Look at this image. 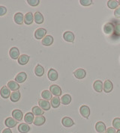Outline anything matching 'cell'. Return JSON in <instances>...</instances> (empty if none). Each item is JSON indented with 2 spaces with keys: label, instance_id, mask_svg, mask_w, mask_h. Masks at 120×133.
I'll return each instance as SVG.
<instances>
[{
  "label": "cell",
  "instance_id": "1",
  "mask_svg": "<svg viewBox=\"0 0 120 133\" xmlns=\"http://www.w3.org/2000/svg\"><path fill=\"white\" fill-rule=\"evenodd\" d=\"M50 91L55 97H59L62 95V89L59 85H53L50 87Z\"/></svg>",
  "mask_w": 120,
  "mask_h": 133
},
{
  "label": "cell",
  "instance_id": "2",
  "mask_svg": "<svg viewBox=\"0 0 120 133\" xmlns=\"http://www.w3.org/2000/svg\"><path fill=\"white\" fill-rule=\"evenodd\" d=\"M74 76L78 79H84L86 76V70L82 69V68H79L77 69L74 72Z\"/></svg>",
  "mask_w": 120,
  "mask_h": 133
},
{
  "label": "cell",
  "instance_id": "3",
  "mask_svg": "<svg viewBox=\"0 0 120 133\" xmlns=\"http://www.w3.org/2000/svg\"><path fill=\"white\" fill-rule=\"evenodd\" d=\"M115 30V25L112 23H108L104 26V31L107 35H112Z\"/></svg>",
  "mask_w": 120,
  "mask_h": 133
},
{
  "label": "cell",
  "instance_id": "4",
  "mask_svg": "<svg viewBox=\"0 0 120 133\" xmlns=\"http://www.w3.org/2000/svg\"><path fill=\"white\" fill-rule=\"evenodd\" d=\"M46 34H47V30L44 29L40 28V29H38L35 31V37L36 39L40 40V39H42V38H44V37L46 36Z\"/></svg>",
  "mask_w": 120,
  "mask_h": 133
},
{
  "label": "cell",
  "instance_id": "5",
  "mask_svg": "<svg viewBox=\"0 0 120 133\" xmlns=\"http://www.w3.org/2000/svg\"><path fill=\"white\" fill-rule=\"evenodd\" d=\"M63 38L64 40L67 41V42L69 43H73L74 41V33L70 31H67L64 33L63 35Z\"/></svg>",
  "mask_w": 120,
  "mask_h": 133
},
{
  "label": "cell",
  "instance_id": "6",
  "mask_svg": "<svg viewBox=\"0 0 120 133\" xmlns=\"http://www.w3.org/2000/svg\"><path fill=\"white\" fill-rule=\"evenodd\" d=\"M80 113L83 117L88 118L90 115V109L87 105H82L80 109Z\"/></svg>",
  "mask_w": 120,
  "mask_h": 133
},
{
  "label": "cell",
  "instance_id": "7",
  "mask_svg": "<svg viewBox=\"0 0 120 133\" xmlns=\"http://www.w3.org/2000/svg\"><path fill=\"white\" fill-rule=\"evenodd\" d=\"M113 88V85L110 80H105L104 82V91L105 93H110L111 92Z\"/></svg>",
  "mask_w": 120,
  "mask_h": 133
},
{
  "label": "cell",
  "instance_id": "8",
  "mask_svg": "<svg viewBox=\"0 0 120 133\" xmlns=\"http://www.w3.org/2000/svg\"><path fill=\"white\" fill-rule=\"evenodd\" d=\"M38 105L39 107L44 111H48L50 109V103H49V101L45 99H40L38 101Z\"/></svg>",
  "mask_w": 120,
  "mask_h": 133
},
{
  "label": "cell",
  "instance_id": "9",
  "mask_svg": "<svg viewBox=\"0 0 120 133\" xmlns=\"http://www.w3.org/2000/svg\"><path fill=\"white\" fill-rule=\"evenodd\" d=\"M93 88L94 90L98 92V93H101L104 90V85L101 80H96L95 82L93 84Z\"/></svg>",
  "mask_w": 120,
  "mask_h": 133
},
{
  "label": "cell",
  "instance_id": "10",
  "mask_svg": "<svg viewBox=\"0 0 120 133\" xmlns=\"http://www.w3.org/2000/svg\"><path fill=\"white\" fill-rule=\"evenodd\" d=\"M0 94L2 98L4 99H7L11 96V92H10V89L7 87V86H3L1 90H0Z\"/></svg>",
  "mask_w": 120,
  "mask_h": 133
},
{
  "label": "cell",
  "instance_id": "11",
  "mask_svg": "<svg viewBox=\"0 0 120 133\" xmlns=\"http://www.w3.org/2000/svg\"><path fill=\"white\" fill-rule=\"evenodd\" d=\"M95 129L98 133H105L106 132V130H107L105 124L103 122H101V121H99V122H98L96 123Z\"/></svg>",
  "mask_w": 120,
  "mask_h": 133
},
{
  "label": "cell",
  "instance_id": "12",
  "mask_svg": "<svg viewBox=\"0 0 120 133\" xmlns=\"http://www.w3.org/2000/svg\"><path fill=\"white\" fill-rule=\"evenodd\" d=\"M62 125H63L64 127H67V128L71 127L72 126H74V124L73 120H72L71 118L68 117H63L62 120Z\"/></svg>",
  "mask_w": 120,
  "mask_h": 133
},
{
  "label": "cell",
  "instance_id": "13",
  "mask_svg": "<svg viewBox=\"0 0 120 133\" xmlns=\"http://www.w3.org/2000/svg\"><path fill=\"white\" fill-rule=\"evenodd\" d=\"M23 112L19 110V109H15L12 111V117L13 118H14L16 121H20L23 119Z\"/></svg>",
  "mask_w": 120,
  "mask_h": 133
},
{
  "label": "cell",
  "instance_id": "14",
  "mask_svg": "<svg viewBox=\"0 0 120 133\" xmlns=\"http://www.w3.org/2000/svg\"><path fill=\"white\" fill-rule=\"evenodd\" d=\"M34 21V15L32 12H28L24 17V23L26 25H31Z\"/></svg>",
  "mask_w": 120,
  "mask_h": 133
},
{
  "label": "cell",
  "instance_id": "15",
  "mask_svg": "<svg viewBox=\"0 0 120 133\" xmlns=\"http://www.w3.org/2000/svg\"><path fill=\"white\" fill-rule=\"evenodd\" d=\"M14 21H15V23L18 25H21L24 22V17H23V14H22V13L20 12H18L16 13L15 14V15H14Z\"/></svg>",
  "mask_w": 120,
  "mask_h": 133
},
{
  "label": "cell",
  "instance_id": "16",
  "mask_svg": "<svg viewBox=\"0 0 120 133\" xmlns=\"http://www.w3.org/2000/svg\"><path fill=\"white\" fill-rule=\"evenodd\" d=\"M9 55H10L11 58L13 59H18L20 57V51L17 47H12L10 49Z\"/></svg>",
  "mask_w": 120,
  "mask_h": 133
},
{
  "label": "cell",
  "instance_id": "17",
  "mask_svg": "<svg viewBox=\"0 0 120 133\" xmlns=\"http://www.w3.org/2000/svg\"><path fill=\"white\" fill-rule=\"evenodd\" d=\"M17 121L13 118V117H8L5 121V124L6 125V127L8 128H13L17 125Z\"/></svg>",
  "mask_w": 120,
  "mask_h": 133
},
{
  "label": "cell",
  "instance_id": "18",
  "mask_svg": "<svg viewBox=\"0 0 120 133\" xmlns=\"http://www.w3.org/2000/svg\"><path fill=\"white\" fill-rule=\"evenodd\" d=\"M53 43V37L51 35H47L42 39V44L44 46H50Z\"/></svg>",
  "mask_w": 120,
  "mask_h": 133
},
{
  "label": "cell",
  "instance_id": "19",
  "mask_svg": "<svg viewBox=\"0 0 120 133\" xmlns=\"http://www.w3.org/2000/svg\"><path fill=\"white\" fill-rule=\"evenodd\" d=\"M48 78L50 81H56L58 79V73L54 69H50L48 72Z\"/></svg>",
  "mask_w": 120,
  "mask_h": 133
},
{
  "label": "cell",
  "instance_id": "20",
  "mask_svg": "<svg viewBox=\"0 0 120 133\" xmlns=\"http://www.w3.org/2000/svg\"><path fill=\"white\" fill-rule=\"evenodd\" d=\"M27 78V75L25 72H21V73H18L17 76H16L15 80L17 83H23L26 81V79Z\"/></svg>",
  "mask_w": 120,
  "mask_h": 133
},
{
  "label": "cell",
  "instance_id": "21",
  "mask_svg": "<svg viewBox=\"0 0 120 133\" xmlns=\"http://www.w3.org/2000/svg\"><path fill=\"white\" fill-rule=\"evenodd\" d=\"M45 121H46V119H45V117L44 116H42V115H41V116H36L35 117V120H34L33 123L35 126H41V125H43L45 123Z\"/></svg>",
  "mask_w": 120,
  "mask_h": 133
},
{
  "label": "cell",
  "instance_id": "22",
  "mask_svg": "<svg viewBox=\"0 0 120 133\" xmlns=\"http://www.w3.org/2000/svg\"><path fill=\"white\" fill-rule=\"evenodd\" d=\"M30 127L27 123H21L18 127V131L20 133H27L29 132Z\"/></svg>",
  "mask_w": 120,
  "mask_h": 133
},
{
  "label": "cell",
  "instance_id": "23",
  "mask_svg": "<svg viewBox=\"0 0 120 133\" xmlns=\"http://www.w3.org/2000/svg\"><path fill=\"white\" fill-rule=\"evenodd\" d=\"M29 61V56L27 55H22L18 58V63L20 65H25Z\"/></svg>",
  "mask_w": 120,
  "mask_h": 133
},
{
  "label": "cell",
  "instance_id": "24",
  "mask_svg": "<svg viewBox=\"0 0 120 133\" xmlns=\"http://www.w3.org/2000/svg\"><path fill=\"white\" fill-rule=\"evenodd\" d=\"M34 21L37 24H41L44 23V17L40 12H35L34 14Z\"/></svg>",
  "mask_w": 120,
  "mask_h": 133
},
{
  "label": "cell",
  "instance_id": "25",
  "mask_svg": "<svg viewBox=\"0 0 120 133\" xmlns=\"http://www.w3.org/2000/svg\"><path fill=\"white\" fill-rule=\"evenodd\" d=\"M34 120H35V118H34V115H33L32 113H31V112L26 113V115L24 116V121H25V122H26L27 124H31V123H32L34 122Z\"/></svg>",
  "mask_w": 120,
  "mask_h": 133
},
{
  "label": "cell",
  "instance_id": "26",
  "mask_svg": "<svg viewBox=\"0 0 120 133\" xmlns=\"http://www.w3.org/2000/svg\"><path fill=\"white\" fill-rule=\"evenodd\" d=\"M8 88L10 90H11V91H17V90H19L20 85H19V84H18L17 82L10 81V82H8Z\"/></svg>",
  "mask_w": 120,
  "mask_h": 133
},
{
  "label": "cell",
  "instance_id": "27",
  "mask_svg": "<svg viewBox=\"0 0 120 133\" xmlns=\"http://www.w3.org/2000/svg\"><path fill=\"white\" fill-rule=\"evenodd\" d=\"M20 93L19 92V91H16L12 92L11 94V96H10V99L12 102L14 103H16L20 100Z\"/></svg>",
  "mask_w": 120,
  "mask_h": 133
},
{
  "label": "cell",
  "instance_id": "28",
  "mask_svg": "<svg viewBox=\"0 0 120 133\" xmlns=\"http://www.w3.org/2000/svg\"><path fill=\"white\" fill-rule=\"evenodd\" d=\"M61 102L63 105H68L71 102V97L69 94H65L61 98Z\"/></svg>",
  "mask_w": 120,
  "mask_h": 133
},
{
  "label": "cell",
  "instance_id": "29",
  "mask_svg": "<svg viewBox=\"0 0 120 133\" xmlns=\"http://www.w3.org/2000/svg\"><path fill=\"white\" fill-rule=\"evenodd\" d=\"M60 99L59 97H54L51 99V101H50V105L53 107V108H58L60 105Z\"/></svg>",
  "mask_w": 120,
  "mask_h": 133
},
{
  "label": "cell",
  "instance_id": "30",
  "mask_svg": "<svg viewBox=\"0 0 120 133\" xmlns=\"http://www.w3.org/2000/svg\"><path fill=\"white\" fill-rule=\"evenodd\" d=\"M35 73L36 76H42L44 75V67L40 64H38L35 68Z\"/></svg>",
  "mask_w": 120,
  "mask_h": 133
},
{
  "label": "cell",
  "instance_id": "31",
  "mask_svg": "<svg viewBox=\"0 0 120 133\" xmlns=\"http://www.w3.org/2000/svg\"><path fill=\"white\" fill-rule=\"evenodd\" d=\"M41 97L42 98L44 99H45V100H51V99L53 98L52 97V94H51V92L50 91H47V90H45V91H42L41 93Z\"/></svg>",
  "mask_w": 120,
  "mask_h": 133
},
{
  "label": "cell",
  "instance_id": "32",
  "mask_svg": "<svg viewBox=\"0 0 120 133\" xmlns=\"http://www.w3.org/2000/svg\"><path fill=\"white\" fill-rule=\"evenodd\" d=\"M32 114L35 116H41L44 114V111L39 106H35L32 108Z\"/></svg>",
  "mask_w": 120,
  "mask_h": 133
},
{
  "label": "cell",
  "instance_id": "33",
  "mask_svg": "<svg viewBox=\"0 0 120 133\" xmlns=\"http://www.w3.org/2000/svg\"><path fill=\"white\" fill-rule=\"evenodd\" d=\"M119 5V2L116 0H110L107 2V6L110 9H116Z\"/></svg>",
  "mask_w": 120,
  "mask_h": 133
},
{
  "label": "cell",
  "instance_id": "34",
  "mask_svg": "<svg viewBox=\"0 0 120 133\" xmlns=\"http://www.w3.org/2000/svg\"><path fill=\"white\" fill-rule=\"evenodd\" d=\"M113 126L115 129L119 130L120 129V118L116 117L115 118L113 121Z\"/></svg>",
  "mask_w": 120,
  "mask_h": 133
},
{
  "label": "cell",
  "instance_id": "35",
  "mask_svg": "<svg viewBox=\"0 0 120 133\" xmlns=\"http://www.w3.org/2000/svg\"><path fill=\"white\" fill-rule=\"evenodd\" d=\"M27 2L31 6H37L39 5L40 1L39 0H28Z\"/></svg>",
  "mask_w": 120,
  "mask_h": 133
},
{
  "label": "cell",
  "instance_id": "36",
  "mask_svg": "<svg viewBox=\"0 0 120 133\" xmlns=\"http://www.w3.org/2000/svg\"><path fill=\"white\" fill-rule=\"evenodd\" d=\"M80 3L83 6H89L92 3V0H80Z\"/></svg>",
  "mask_w": 120,
  "mask_h": 133
},
{
  "label": "cell",
  "instance_id": "37",
  "mask_svg": "<svg viewBox=\"0 0 120 133\" xmlns=\"http://www.w3.org/2000/svg\"><path fill=\"white\" fill-rule=\"evenodd\" d=\"M114 33L117 37H120V24H116L115 25Z\"/></svg>",
  "mask_w": 120,
  "mask_h": 133
},
{
  "label": "cell",
  "instance_id": "38",
  "mask_svg": "<svg viewBox=\"0 0 120 133\" xmlns=\"http://www.w3.org/2000/svg\"><path fill=\"white\" fill-rule=\"evenodd\" d=\"M7 12V8L4 6H0V17L4 16Z\"/></svg>",
  "mask_w": 120,
  "mask_h": 133
},
{
  "label": "cell",
  "instance_id": "39",
  "mask_svg": "<svg viewBox=\"0 0 120 133\" xmlns=\"http://www.w3.org/2000/svg\"><path fill=\"white\" fill-rule=\"evenodd\" d=\"M114 16L116 18H120V7L117 8L114 11Z\"/></svg>",
  "mask_w": 120,
  "mask_h": 133
},
{
  "label": "cell",
  "instance_id": "40",
  "mask_svg": "<svg viewBox=\"0 0 120 133\" xmlns=\"http://www.w3.org/2000/svg\"><path fill=\"white\" fill-rule=\"evenodd\" d=\"M105 133H116V129H114L113 127H109V128H107V129L106 130Z\"/></svg>",
  "mask_w": 120,
  "mask_h": 133
},
{
  "label": "cell",
  "instance_id": "41",
  "mask_svg": "<svg viewBox=\"0 0 120 133\" xmlns=\"http://www.w3.org/2000/svg\"><path fill=\"white\" fill-rule=\"evenodd\" d=\"M2 133H12V132H11V130L9 128H7V129H4V130H3Z\"/></svg>",
  "mask_w": 120,
  "mask_h": 133
},
{
  "label": "cell",
  "instance_id": "42",
  "mask_svg": "<svg viewBox=\"0 0 120 133\" xmlns=\"http://www.w3.org/2000/svg\"><path fill=\"white\" fill-rule=\"evenodd\" d=\"M116 133H120V129L119 130H117V132H116Z\"/></svg>",
  "mask_w": 120,
  "mask_h": 133
},
{
  "label": "cell",
  "instance_id": "43",
  "mask_svg": "<svg viewBox=\"0 0 120 133\" xmlns=\"http://www.w3.org/2000/svg\"><path fill=\"white\" fill-rule=\"evenodd\" d=\"M118 2H119V5H120V0L119 1H118Z\"/></svg>",
  "mask_w": 120,
  "mask_h": 133
}]
</instances>
